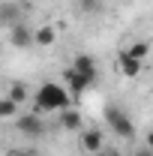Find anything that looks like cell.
<instances>
[{
	"mask_svg": "<svg viewBox=\"0 0 153 156\" xmlns=\"http://www.w3.org/2000/svg\"><path fill=\"white\" fill-rule=\"evenodd\" d=\"M33 102H36V111H39V114H45V111L51 114V111H66V108L72 105V96H69L66 87L48 81V84H42V87L36 90Z\"/></svg>",
	"mask_w": 153,
	"mask_h": 156,
	"instance_id": "6da1fadb",
	"label": "cell"
},
{
	"mask_svg": "<svg viewBox=\"0 0 153 156\" xmlns=\"http://www.w3.org/2000/svg\"><path fill=\"white\" fill-rule=\"evenodd\" d=\"M105 120H108V126L114 129V135H120V138H135V126H132V120H129V114L126 111H120L117 105H108L105 108Z\"/></svg>",
	"mask_w": 153,
	"mask_h": 156,
	"instance_id": "7a4b0ae2",
	"label": "cell"
},
{
	"mask_svg": "<svg viewBox=\"0 0 153 156\" xmlns=\"http://www.w3.org/2000/svg\"><path fill=\"white\" fill-rule=\"evenodd\" d=\"M18 132H21V135H27V138L45 135V123H42L39 111H36V114H21L18 117Z\"/></svg>",
	"mask_w": 153,
	"mask_h": 156,
	"instance_id": "3957f363",
	"label": "cell"
},
{
	"mask_svg": "<svg viewBox=\"0 0 153 156\" xmlns=\"http://www.w3.org/2000/svg\"><path fill=\"white\" fill-rule=\"evenodd\" d=\"M9 42H12L15 48H30V45L36 42V33H33L27 24H15V27H9Z\"/></svg>",
	"mask_w": 153,
	"mask_h": 156,
	"instance_id": "277c9868",
	"label": "cell"
},
{
	"mask_svg": "<svg viewBox=\"0 0 153 156\" xmlns=\"http://www.w3.org/2000/svg\"><path fill=\"white\" fill-rule=\"evenodd\" d=\"M63 78H66V84H69L72 96H81V93H84V90H87V87L93 84V78H87L84 72H78V69H72V66H69V69L63 72Z\"/></svg>",
	"mask_w": 153,
	"mask_h": 156,
	"instance_id": "5b68a950",
	"label": "cell"
},
{
	"mask_svg": "<svg viewBox=\"0 0 153 156\" xmlns=\"http://www.w3.org/2000/svg\"><path fill=\"white\" fill-rule=\"evenodd\" d=\"M117 66H120L123 78H138V75H141V66H144V60H135L129 51H120V54H117Z\"/></svg>",
	"mask_w": 153,
	"mask_h": 156,
	"instance_id": "8992f818",
	"label": "cell"
},
{
	"mask_svg": "<svg viewBox=\"0 0 153 156\" xmlns=\"http://www.w3.org/2000/svg\"><path fill=\"white\" fill-rule=\"evenodd\" d=\"M72 69H78V72H84L87 78L96 81V60L90 57V54H75V57H72Z\"/></svg>",
	"mask_w": 153,
	"mask_h": 156,
	"instance_id": "52a82bcc",
	"label": "cell"
},
{
	"mask_svg": "<svg viewBox=\"0 0 153 156\" xmlns=\"http://www.w3.org/2000/svg\"><path fill=\"white\" fill-rule=\"evenodd\" d=\"M81 144H84V150H90V153L102 150V132H99V129H87V132L81 135Z\"/></svg>",
	"mask_w": 153,
	"mask_h": 156,
	"instance_id": "ba28073f",
	"label": "cell"
},
{
	"mask_svg": "<svg viewBox=\"0 0 153 156\" xmlns=\"http://www.w3.org/2000/svg\"><path fill=\"white\" fill-rule=\"evenodd\" d=\"M60 126H63V129H78V126H81V114L72 111V108L60 111Z\"/></svg>",
	"mask_w": 153,
	"mask_h": 156,
	"instance_id": "9c48e42d",
	"label": "cell"
},
{
	"mask_svg": "<svg viewBox=\"0 0 153 156\" xmlns=\"http://www.w3.org/2000/svg\"><path fill=\"white\" fill-rule=\"evenodd\" d=\"M15 114H18V102H15L12 96L0 99V117H3V120H12Z\"/></svg>",
	"mask_w": 153,
	"mask_h": 156,
	"instance_id": "30bf717a",
	"label": "cell"
},
{
	"mask_svg": "<svg viewBox=\"0 0 153 156\" xmlns=\"http://www.w3.org/2000/svg\"><path fill=\"white\" fill-rule=\"evenodd\" d=\"M54 39H57V33H54V27H39V30H36V45H42V48L54 45Z\"/></svg>",
	"mask_w": 153,
	"mask_h": 156,
	"instance_id": "8fae6325",
	"label": "cell"
},
{
	"mask_svg": "<svg viewBox=\"0 0 153 156\" xmlns=\"http://www.w3.org/2000/svg\"><path fill=\"white\" fill-rule=\"evenodd\" d=\"M78 9L84 15H93V12H102V0H78Z\"/></svg>",
	"mask_w": 153,
	"mask_h": 156,
	"instance_id": "7c38bea8",
	"label": "cell"
},
{
	"mask_svg": "<svg viewBox=\"0 0 153 156\" xmlns=\"http://www.w3.org/2000/svg\"><path fill=\"white\" fill-rule=\"evenodd\" d=\"M126 51H129V54H132L135 60H144L147 54H150V45H147V42H135V45H129Z\"/></svg>",
	"mask_w": 153,
	"mask_h": 156,
	"instance_id": "4fadbf2b",
	"label": "cell"
},
{
	"mask_svg": "<svg viewBox=\"0 0 153 156\" xmlns=\"http://www.w3.org/2000/svg\"><path fill=\"white\" fill-rule=\"evenodd\" d=\"M9 96L15 99V102H24V99H27V84H21V81H15V84H12V87H9Z\"/></svg>",
	"mask_w": 153,
	"mask_h": 156,
	"instance_id": "5bb4252c",
	"label": "cell"
},
{
	"mask_svg": "<svg viewBox=\"0 0 153 156\" xmlns=\"http://www.w3.org/2000/svg\"><path fill=\"white\" fill-rule=\"evenodd\" d=\"M135 156H153V150H150V147H147V144H144L141 150H135Z\"/></svg>",
	"mask_w": 153,
	"mask_h": 156,
	"instance_id": "9a60e30c",
	"label": "cell"
},
{
	"mask_svg": "<svg viewBox=\"0 0 153 156\" xmlns=\"http://www.w3.org/2000/svg\"><path fill=\"white\" fill-rule=\"evenodd\" d=\"M144 141H147V147H150V150H153V129H150V132H147V138H144Z\"/></svg>",
	"mask_w": 153,
	"mask_h": 156,
	"instance_id": "2e32d148",
	"label": "cell"
},
{
	"mask_svg": "<svg viewBox=\"0 0 153 156\" xmlns=\"http://www.w3.org/2000/svg\"><path fill=\"white\" fill-rule=\"evenodd\" d=\"M15 156H36V153H33V150H18Z\"/></svg>",
	"mask_w": 153,
	"mask_h": 156,
	"instance_id": "e0dca14e",
	"label": "cell"
},
{
	"mask_svg": "<svg viewBox=\"0 0 153 156\" xmlns=\"http://www.w3.org/2000/svg\"><path fill=\"white\" fill-rule=\"evenodd\" d=\"M15 3H21V6H27V0H15Z\"/></svg>",
	"mask_w": 153,
	"mask_h": 156,
	"instance_id": "ac0fdd59",
	"label": "cell"
}]
</instances>
